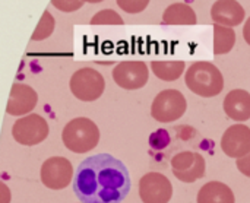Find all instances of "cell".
<instances>
[{"mask_svg": "<svg viewBox=\"0 0 250 203\" xmlns=\"http://www.w3.org/2000/svg\"><path fill=\"white\" fill-rule=\"evenodd\" d=\"M62 141L69 151L75 154H85L98 145L100 129L91 119L78 117L64 126L62 132Z\"/></svg>", "mask_w": 250, "mask_h": 203, "instance_id": "cell-3", "label": "cell"}, {"mask_svg": "<svg viewBox=\"0 0 250 203\" xmlns=\"http://www.w3.org/2000/svg\"><path fill=\"white\" fill-rule=\"evenodd\" d=\"M196 203H236V198L227 184L221 182H209L201 187Z\"/></svg>", "mask_w": 250, "mask_h": 203, "instance_id": "cell-15", "label": "cell"}, {"mask_svg": "<svg viewBox=\"0 0 250 203\" xmlns=\"http://www.w3.org/2000/svg\"><path fill=\"white\" fill-rule=\"evenodd\" d=\"M224 111L234 122H246L250 119V94L245 89H233L224 100Z\"/></svg>", "mask_w": 250, "mask_h": 203, "instance_id": "cell-14", "label": "cell"}, {"mask_svg": "<svg viewBox=\"0 0 250 203\" xmlns=\"http://www.w3.org/2000/svg\"><path fill=\"white\" fill-rule=\"evenodd\" d=\"M0 189H1V196H3V199H1L0 203H9V201H10V192H9L7 186L4 183H1Z\"/></svg>", "mask_w": 250, "mask_h": 203, "instance_id": "cell-25", "label": "cell"}, {"mask_svg": "<svg viewBox=\"0 0 250 203\" xmlns=\"http://www.w3.org/2000/svg\"><path fill=\"white\" fill-rule=\"evenodd\" d=\"M73 192L82 203H122L130 192L129 170L110 154L88 157L76 168Z\"/></svg>", "mask_w": 250, "mask_h": 203, "instance_id": "cell-1", "label": "cell"}, {"mask_svg": "<svg viewBox=\"0 0 250 203\" xmlns=\"http://www.w3.org/2000/svg\"><path fill=\"white\" fill-rule=\"evenodd\" d=\"M234 44H236L234 29L215 23L214 25V54L215 56L227 54L233 50Z\"/></svg>", "mask_w": 250, "mask_h": 203, "instance_id": "cell-18", "label": "cell"}, {"mask_svg": "<svg viewBox=\"0 0 250 203\" xmlns=\"http://www.w3.org/2000/svg\"><path fill=\"white\" fill-rule=\"evenodd\" d=\"M83 3H100V1H103V0H82Z\"/></svg>", "mask_w": 250, "mask_h": 203, "instance_id": "cell-27", "label": "cell"}, {"mask_svg": "<svg viewBox=\"0 0 250 203\" xmlns=\"http://www.w3.org/2000/svg\"><path fill=\"white\" fill-rule=\"evenodd\" d=\"M243 38L250 45V16L249 19L246 20V23H245V28H243Z\"/></svg>", "mask_w": 250, "mask_h": 203, "instance_id": "cell-26", "label": "cell"}, {"mask_svg": "<svg viewBox=\"0 0 250 203\" xmlns=\"http://www.w3.org/2000/svg\"><path fill=\"white\" fill-rule=\"evenodd\" d=\"M54 25H56V20H54L53 15L48 10H45L42 13V16H41V19H40L32 37H31V40L32 41H41V40L48 38L54 31Z\"/></svg>", "mask_w": 250, "mask_h": 203, "instance_id": "cell-19", "label": "cell"}, {"mask_svg": "<svg viewBox=\"0 0 250 203\" xmlns=\"http://www.w3.org/2000/svg\"><path fill=\"white\" fill-rule=\"evenodd\" d=\"M41 183L51 190H62L73 180L72 162L63 157H51L41 165Z\"/></svg>", "mask_w": 250, "mask_h": 203, "instance_id": "cell-8", "label": "cell"}, {"mask_svg": "<svg viewBox=\"0 0 250 203\" xmlns=\"http://www.w3.org/2000/svg\"><path fill=\"white\" fill-rule=\"evenodd\" d=\"M171 173L183 183H195L205 176V158L192 151H182L171 158Z\"/></svg>", "mask_w": 250, "mask_h": 203, "instance_id": "cell-7", "label": "cell"}, {"mask_svg": "<svg viewBox=\"0 0 250 203\" xmlns=\"http://www.w3.org/2000/svg\"><path fill=\"white\" fill-rule=\"evenodd\" d=\"M91 25H123V19L117 12L107 9L97 12L91 18Z\"/></svg>", "mask_w": 250, "mask_h": 203, "instance_id": "cell-20", "label": "cell"}, {"mask_svg": "<svg viewBox=\"0 0 250 203\" xmlns=\"http://www.w3.org/2000/svg\"><path fill=\"white\" fill-rule=\"evenodd\" d=\"M173 196L171 182L161 173H146L139 180V198L144 203H168Z\"/></svg>", "mask_w": 250, "mask_h": 203, "instance_id": "cell-9", "label": "cell"}, {"mask_svg": "<svg viewBox=\"0 0 250 203\" xmlns=\"http://www.w3.org/2000/svg\"><path fill=\"white\" fill-rule=\"evenodd\" d=\"M51 4L62 12H75L83 6L82 0H51Z\"/></svg>", "mask_w": 250, "mask_h": 203, "instance_id": "cell-23", "label": "cell"}, {"mask_svg": "<svg viewBox=\"0 0 250 203\" xmlns=\"http://www.w3.org/2000/svg\"><path fill=\"white\" fill-rule=\"evenodd\" d=\"M188 110L185 95L177 89L161 91L151 105V116L160 123H173Z\"/></svg>", "mask_w": 250, "mask_h": 203, "instance_id": "cell-5", "label": "cell"}, {"mask_svg": "<svg viewBox=\"0 0 250 203\" xmlns=\"http://www.w3.org/2000/svg\"><path fill=\"white\" fill-rule=\"evenodd\" d=\"M119 7L127 13H141L149 4V0H116Z\"/></svg>", "mask_w": 250, "mask_h": 203, "instance_id": "cell-22", "label": "cell"}, {"mask_svg": "<svg viewBox=\"0 0 250 203\" xmlns=\"http://www.w3.org/2000/svg\"><path fill=\"white\" fill-rule=\"evenodd\" d=\"M211 16L215 23L234 28L245 20V9L237 0H217L211 9Z\"/></svg>", "mask_w": 250, "mask_h": 203, "instance_id": "cell-13", "label": "cell"}, {"mask_svg": "<svg viewBox=\"0 0 250 203\" xmlns=\"http://www.w3.org/2000/svg\"><path fill=\"white\" fill-rule=\"evenodd\" d=\"M221 149L230 158H242L250 152V127L246 124L230 126L221 138Z\"/></svg>", "mask_w": 250, "mask_h": 203, "instance_id": "cell-11", "label": "cell"}, {"mask_svg": "<svg viewBox=\"0 0 250 203\" xmlns=\"http://www.w3.org/2000/svg\"><path fill=\"white\" fill-rule=\"evenodd\" d=\"M50 127L44 117L28 114L18 119L12 127L13 139L23 146H35L48 138Z\"/></svg>", "mask_w": 250, "mask_h": 203, "instance_id": "cell-6", "label": "cell"}, {"mask_svg": "<svg viewBox=\"0 0 250 203\" xmlns=\"http://www.w3.org/2000/svg\"><path fill=\"white\" fill-rule=\"evenodd\" d=\"M163 22L166 25H195L198 19L195 10L189 4L173 3L164 10Z\"/></svg>", "mask_w": 250, "mask_h": 203, "instance_id": "cell-16", "label": "cell"}, {"mask_svg": "<svg viewBox=\"0 0 250 203\" xmlns=\"http://www.w3.org/2000/svg\"><path fill=\"white\" fill-rule=\"evenodd\" d=\"M69 86L75 98L79 101L91 102L97 101L103 95L105 89V81L98 70L92 67H82L73 73Z\"/></svg>", "mask_w": 250, "mask_h": 203, "instance_id": "cell-4", "label": "cell"}, {"mask_svg": "<svg viewBox=\"0 0 250 203\" xmlns=\"http://www.w3.org/2000/svg\"><path fill=\"white\" fill-rule=\"evenodd\" d=\"M38 102V94L29 85L15 83L10 91V97L6 105V113L10 116L23 117L28 116Z\"/></svg>", "mask_w": 250, "mask_h": 203, "instance_id": "cell-12", "label": "cell"}, {"mask_svg": "<svg viewBox=\"0 0 250 203\" xmlns=\"http://www.w3.org/2000/svg\"><path fill=\"white\" fill-rule=\"evenodd\" d=\"M111 75L117 86L127 91H135L146 85L149 70L144 61H122L113 69Z\"/></svg>", "mask_w": 250, "mask_h": 203, "instance_id": "cell-10", "label": "cell"}, {"mask_svg": "<svg viewBox=\"0 0 250 203\" xmlns=\"http://www.w3.org/2000/svg\"><path fill=\"white\" fill-rule=\"evenodd\" d=\"M151 69L158 79L173 82L183 75L186 64L182 60H155L151 63Z\"/></svg>", "mask_w": 250, "mask_h": 203, "instance_id": "cell-17", "label": "cell"}, {"mask_svg": "<svg viewBox=\"0 0 250 203\" xmlns=\"http://www.w3.org/2000/svg\"><path fill=\"white\" fill-rule=\"evenodd\" d=\"M237 168H239V171L243 176H246V177L250 179V152L248 155H245V157L237 160Z\"/></svg>", "mask_w": 250, "mask_h": 203, "instance_id": "cell-24", "label": "cell"}, {"mask_svg": "<svg viewBox=\"0 0 250 203\" xmlns=\"http://www.w3.org/2000/svg\"><path fill=\"white\" fill-rule=\"evenodd\" d=\"M188 88L204 98L217 97L224 89V78L220 69L211 61H195L185 75Z\"/></svg>", "mask_w": 250, "mask_h": 203, "instance_id": "cell-2", "label": "cell"}, {"mask_svg": "<svg viewBox=\"0 0 250 203\" xmlns=\"http://www.w3.org/2000/svg\"><path fill=\"white\" fill-rule=\"evenodd\" d=\"M170 132L166 129H160L149 136V145L155 151H163L164 148H167L170 145Z\"/></svg>", "mask_w": 250, "mask_h": 203, "instance_id": "cell-21", "label": "cell"}]
</instances>
